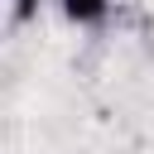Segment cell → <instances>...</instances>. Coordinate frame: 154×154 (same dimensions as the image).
<instances>
[{
  "instance_id": "obj_2",
  "label": "cell",
  "mask_w": 154,
  "mask_h": 154,
  "mask_svg": "<svg viewBox=\"0 0 154 154\" xmlns=\"http://www.w3.org/2000/svg\"><path fill=\"white\" fill-rule=\"evenodd\" d=\"M38 5H43V0H10L14 19H29V14H38Z\"/></svg>"
},
{
  "instance_id": "obj_1",
  "label": "cell",
  "mask_w": 154,
  "mask_h": 154,
  "mask_svg": "<svg viewBox=\"0 0 154 154\" xmlns=\"http://www.w3.org/2000/svg\"><path fill=\"white\" fill-rule=\"evenodd\" d=\"M53 5H58L63 19L77 24V29H96V24H106V14H111V0H53Z\"/></svg>"
}]
</instances>
